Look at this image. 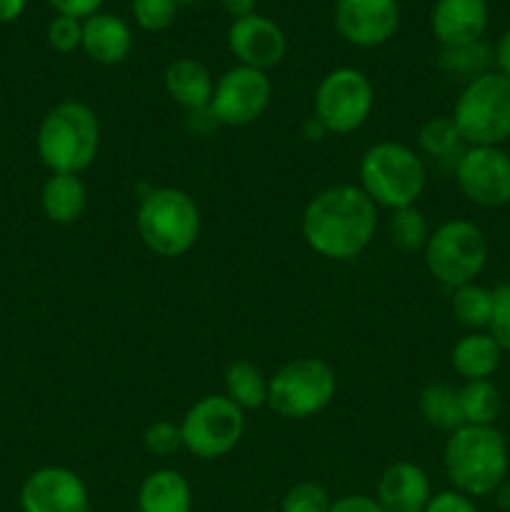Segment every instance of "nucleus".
I'll use <instances>...</instances> for the list:
<instances>
[{
	"instance_id": "nucleus-1",
	"label": "nucleus",
	"mask_w": 510,
	"mask_h": 512,
	"mask_svg": "<svg viewBox=\"0 0 510 512\" xmlns=\"http://www.w3.org/2000/svg\"><path fill=\"white\" fill-rule=\"evenodd\" d=\"M303 238L325 260H353L373 243L378 230V205L360 185L340 183L325 188L305 205Z\"/></svg>"
},
{
	"instance_id": "nucleus-2",
	"label": "nucleus",
	"mask_w": 510,
	"mask_h": 512,
	"mask_svg": "<svg viewBox=\"0 0 510 512\" xmlns=\"http://www.w3.org/2000/svg\"><path fill=\"white\" fill-rule=\"evenodd\" d=\"M508 465V443L495 425H463L445 440V475L468 498L493 495L508 478Z\"/></svg>"
},
{
	"instance_id": "nucleus-3",
	"label": "nucleus",
	"mask_w": 510,
	"mask_h": 512,
	"mask_svg": "<svg viewBox=\"0 0 510 512\" xmlns=\"http://www.w3.org/2000/svg\"><path fill=\"white\" fill-rule=\"evenodd\" d=\"M35 150L50 173L80 175L95 163L100 150V123L83 100H63L40 120Z\"/></svg>"
},
{
	"instance_id": "nucleus-4",
	"label": "nucleus",
	"mask_w": 510,
	"mask_h": 512,
	"mask_svg": "<svg viewBox=\"0 0 510 512\" xmlns=\"http://www.w3.org/2000/svg\"><path fill=\"white\" fill-rule=\"evenodd\" d=\"M360 188L378 208L400 210L418 203L425 190V163L413 148L395 140L370 145L358 165Z\"/></svg>"
},
{
	"instance_id": "nucleus-5",
	"label": "nucleus",
	"mask_w": 510,
	"mask_h": 512,
	"mask_svg": "<svg viewBox=\"0 0 510 512\" xmlns=\"http://www.w3.org/2000/svg\"><path fill=\"white\" fill-rule=\"evenodd\" d=\"M135 225L150 253L180 258L198 243L200 208L185 190L150 188L140 198Z\"/></svg>"
},
{
	"instance_id": "nucleus-6",
	"label": "nucleus",
	"mask_w": 510,
	"mask_h": 512,
	"mask_svg": "<svg viewBox=\"0 0 510 512\" xmlns=\"http://www.w3.org/2000/svg\"><path fill=\"white\" fill-rule=\"evenodd\" d=\"M450 118L465 145H503L510 138V80L498 70L468 80Z\"/></svg>"
},
{
	"instance_id": "nucleus-7",
	"label": "nucleus",
	"mask_w": 510,
	"mask_h": 512,
	"mask_svg": "<svg viewBox=\"0 0 510 512\" xmlns=\"http://www.w3.org/2000/svg\"><path fill=\"white\" fill-rule=\"evenodd\" d=\"M488 238L473 220L453 218L430 230L423 248V260L428 273L445 288L475 283L488 265Z\"/></svg>"
},
{
	"instance_id": "nucleus-8",
	"label": "nucleus",
	"mask_w": 510,
	"mask_h": 512,
	"mask_svg": "<svg viewBox=\"0 0 510 512\" xmlns=\"http://www.w3.org/2000/svg\"><path fill=\"white\" fill-rule=\"evenodd\" d=\"M338 378L323 358H295L270 378L268 408L285 420H308L335 398Z\"/></svg>"
},
{
	"instance_id": "nucleus-9",
	"label": "nucleus",
	"mask_w": 510,
	"mask_h": 512,
	"mask_svg": "<svg viewBox=\"0 0 510 512\" xmlns=\"http://www.w3.org/2000/svg\"><path fill=\"white\" fill-rule=\"evenodd\" d=\"M245 433V410L225 395H203L180 420L183 448L198 460L225 458Z\"/></svg>"
},
{
	"instance_id": "nucleus-10",
	"label": "nucleus",
	"mask_w": 510,
	"mask_h": 512,
	"mask_svg": "<svg viewBox=\"0 0 510 512\" xmlns=\"http://www.w3.org/2000/svg\"><path fill=\"white\" fill-rule=\"evenodd\" d=\"M375 105V90L358 68H335L315 90V118L328 133L348 135L368 123Z\"/></svg>"
},
{
	"instance_id": "nucleus-11",
	"label": "nucleus",
	"mask_w": 510,
	"mask_h": 512,
	"mask_svg": "<svg viewBox=\"0 0 510 512\" xmlns=\"http://www.w3.org/2000/svg\"><path fill=\"white\" fill-rule=\"evenodd\" d=\"M270 98H273V83L265 70L233 65L215 83L208 110L218 125L245 128L268 110Z\"/></svg>"
},
{
	"instance_id": "nucleus-12",
	"label": "nucleus",
	"mask_w": 510,
	"mask_h": 512,
	"mask_svg": "<svg viewBox=\"0 0 510 512\" xmlns=\"http://www.w3.org/2000/svg\"><path fill=\"white\" fill-rule=\"evenodd\" d=\"M455 183L473 205L503 208L510 203V155L500 145H468L455 160Z\"/></svg>"
},
{
	"instance_id": "nucleus-13",
	"label": "nucleus",
	"mask_w": 510,
	"mask_h": 512,
	"mask_svg": "<svg viewBox=\"0 0 510 512\" xmlns=\"http://www.w3.org/2000/svg\"><path fill=\"white\" fill-rule=\"evenodd\" d=\"M90 498L83 478L70 468L48 465L25 478L20 512H88Z\"/></svg>"
},
{
	"instance_id": "nucleus-14",
	"label": "nucleus",
	"mask_w": 510,
	"mask_h": 512,
	"mask_svg": "<svg viewBox=\"0 0 510 512\" xmlns=\"http://www.w3.org/2000/svg\"><path fill=\"white\" fill-rule=\"evenodd\" d=\"M335 28L355 48H378L388 43L400 25L398 0H338Z\"/></svg>"
},
{
	"instance_id": "nucleus-15",
	"label": "nucleus",
	"mask_w": 510,
	"mask_h": 512,
	"mask_svg": "<svg viewBox=\"0 0 510 512\" xmlns=\"http://www.w3.org/2000/svg\"><path fill=\"white\" fill-rule=\"evenodd\" d=\"M228 48L238 60V65L268 70L285 58L288 38L275 20L253 13L248 18H238L230 23Z\"/></svg>"
},
{
	"instance_id": "nucleus-16",
	"label": "nucleus",
	"mask_w": 510,
	"mask_h": 512,
	"mask_svg": "<svg viewBox=\"0 0 510 512\" xmlns=\"http://www.w3.org/2000/svg\"><path fill=\"white\" fill-rule=\"evenodd\" d=\"M488 28L485 0H435L430 10V30L443 48L478 43Z\"/></svg>"
},
{
	"instance_id": "nucleus-17",
	"label": "nucleus",
	"mask_w": 510,
	"mask_h": 512,
	"mask_svg": "<svg viewBox=\"0 0 510 512\" xmlns=\"http://www.w3.org/2000/svg\"><path fill=\"white\" fill-rule=\"evenodd\" d=\"M430 498L428 473L410 460L388 465L375 488V500L385 512H423Z\"/></svg>"
},
{
	"instance_id": "nucleus-18",
	"label": "nucleus",
	"mask_w": 510,
	"mask_h": 512,
	"mask_svg": "<svg viewBox=\"0 0 510 512\" xmlns=\"http://www.w3.org/2000/svg\"><path fill=\"white\" fill-rule=\"evenodd\" d=\"M133 48V30L113 13H95L83 20L80 50L98 65L123 63Z\"/></svg>"
},
{
	"instance_id": "nucleus-19",
	"label": "nucleus",
	"mask_w": 510,
	"mask_h": 512,
	"mask_svg": "<svg viewBox=\"0 0 510 512\" xmlns=\"http://www.w3.org/2000/svg\"><path fill=\"white\" fill-rule=\"evenodd\" d=\"M165 93L185 108L188 113L208 110L210 98H213V75L200 60L195 58H178L165 68L163 75Z\"/></svg>"
},
{
	"instance_id": "nucleus-20",
	"label": "nucleus",
	"mask_w": 510,
	"mask_h": 512,
	"mask_svg": "<svg viewBox=\"0 0 510 512\" xmlns=\"http://www.w3.org/2000/svg\"><path fill=\"white\" fill-rule=\"evenodd\" d=\"M138 512H193V488L178 470H153L138 488Z\"/></svg>"
},
{
	"instance_id": "nucleus-21",
	"label": "nucleus",
	"mask_w": 510,
	"mask_h": 512,
	"mask_svg": "<svg viewBox=\"0 0 510 512\" xmlns=\"http://www.w3.org/2000/svg\"><path fill=\"white\" fill-rule=\"evenodd\" d=\"M40 205L48 220L55 225H73L78 223L80 215L88 205V190H85L80 175L70 173H50V178L40 190Z\"/></svg>"
},
{
	"instance_id": "nucleus-22",
	"label": "nucleus",
	"mask_w": 510,
	"mask_h": 512,
	"mask_svg": "<svg viewBox=\"0 0 510 512\" xmlns=\"http://www.w3.org/2000/svg\"><path fill=\"white\" fill-rule=\"evenodd\" d=\"M500 360H503L500 345L490 338V333H480V330L463 335L450 353L453 370L465 383L468 380H490V375L500 368Z\"/></svg>"
},
{
	"instance_id": "nucleus-23",
	"label": "nucleus",
	"mask_w": 510,
	"mask_h": 512,
	"mask_svg": "<svg viewBox=\"0 0 510 512\" xmlns=\"http://www.w3.org/2000/svg\"><path fill=\"white\" fill-rule=\"evenodd\" d=\"M225 398L233 400L240 410H258L268 405L270 378L250 360H233L223 375Z\"/></svg>"
},
{
	"instance_id": "nucleus-24",
	"label": "nucleus",
	"mask_w": 510,
	"mask_h": 512,
	"mask_svg": "<svg viewBox=\"0 0 510 512\" xmlns=\"http://www.w3.org/2000/svg\"><path fill=\"white\" fill-rule=\"evenodd\" d=\"M420 415L430 428L440 430V433H455L463 428V410H460L458 388L448 383H430L425 385L423 393L418 398Z\"/></svg>"
},
{
	"instance_id": "nucleus-25",
	"label": "nucleus",
	"mask_w": 510,
	"mask_h": 512,
	"mask_svg": "<svg viewBox=\"0 0 510 512\" xmlns=\"http://www.w3.org/2000/svg\"><path fill=\"white\" fill-rule=\"evenodd\" d=\"M458 398L465 425H495L503 413L500 390L490 380H468L463 388H458Z\"/></svg>"
},
{
	"instance_id": "nucleus-26",
	"label": "nucleus",
	"mask_w": 510,
	"mask_h": 512,
	"mask_svg": "<svg viewBox=\"0 0 510 512\" xmlns=\"http://www.w3.org/2000/svg\"><path fill=\"white\" fill-rule=\"evenodd\" d=\"M418 145L428 158L453 160V165L465 150L463 138L450 115H435V118L425 120L418 130Z\"/></svg>"
},
{
	"instance_id": "nucleus-27",
	"label": "nucleus",
	"mask_w": 510,
	"mask_h": 512,
	"mask_svg": "<svg viewBox=\"0 0 510 512\" xmlns=\"http://www.w3.org/2000/svg\"><path fill=\"white\" fill-rule=\"evenodd\" d=\"M453 315L463 328L480 330L488 328L490 315H493V290L483 288L478 283L460 285L453 290Z\"/></svg>"
},
{
	"instance_id": "nucleus-28",
	"label": "nucleus",
	"mask_w": 510,
	"mask_h": 512,
	"mask_svg": "<svg viewBox=\"0 0 510 512\" xmlns=\"http://www.w3.org/2000/svg\"><path fill=\"white\" fill-rule=\"evenodd\" d=\"M388 238L403 253H418L430 238V228L425 215L415 205L393 210L388 218Z\"/></svg>"
},
{
	"instance_id": "nucleus-29",
	"label": "nucleus",
	"mask_w": 510,
	"mask_h": 512,
	"mask_svg": "<svg viewBox=\"0 0 510 512\" xmlns=\"http://www.w3.org/2000/svg\"><path fill=\"white\" fill-rule=\"evenodd\" d=\"M490 55L488 45H483V40L470 45H460V48H443V55H440V65L448 70L450 75H458V78H465V83L478 75L488 73Z\"/></svg>"
},
{
	"instance_id": "nucleus-30",
	"label": "nucleus",
	"mask_w": 510,
	"mask_h": 512,
	"mask_svg": "<svg viewBox=\"0 0 510 512\" xmlns=\"http://www.w3.org/2000/svg\"><path fill=\"white\" fill-rule=\"evenodd\" d=\"M333 505L328 490L313 480H303L288 488L280 500V512H328Z\"/></svg>"
},
{
	"instance_id": "nucleus-31",
	"label": "nucleus",
	"mask_w": 510,
	"mask_h": 512,
	"mask_svg": "<svg viewBox=\"0 0 510 512\" xmlns=\"http://www.w3.org/2000/svg\"><path fill=\"white\" fill-rule=\"evenodd\" d=\"M135 23L148 33H160L170 28L178 15V3L175 0H133L130 3Z\"/></svg>"
},
{
	"instance_id": "nucleus-32",
	"label": "nucleus",
	"mask_w": 510,
	"mask_h": 512,
	"mask_svg": "<svg viewBox=\"0 0 510 512\" xmlns=\"http://www.w3.org/2000/svg\"><path fill=\"white\" fill-rule=\"evenodd\" d=\"M143 445L150 455L170 458V455H175L183 448L180 423H173V420H155V423L148 425V430H145Z\"/></svg>"
},
{
	"instance_id": "nucleus-33",
	"label": "nucleus",
	"mask_w": 510,
	"mask_h": 512,
	"mask_svg": "<svg viewBox=\"0 0 510 512\" xmlns=\"http://www.w3.org/2000/svg\"><path fill=\"white\" fill-rule=\"evenodd\" d=\"M488 333L503 353H510V283L493 290V315H490Z\"/></svg>"
},
{
	"instance_id": "nucleus-34",
	"label": "nucleus",
	"mask_w": 510,
	"mask_h": 512,
	"mask_svg": "<svg viewBox=\"0 0 510 512\" xmlns=\"http://www.w3.org/2000/svg\"><path fill=\"white\" fill-rule=\"evenodd\" d=\"M83 43V20L55 15L48 23V45L58 53H73Z\"/></svg>"
},
{
	"instance_id": "nucleus-35",
	"label": "nucleus",
	"mask_w": 510,
	"mask_h": 512,
	"mask_svg": "<svg viewBox=\"0 0 510 512\" xmlns=\"http://www.w3.org/2000/svg\"><path fill=\"white\" fill-rule=\"evenodd\" d=\"M423 512H480L475 508L473 498L458 493V490H443V493L433 495L430 503L425 505Z\"/></svg>"
},
{
	"instance_id": "nucleus-36",
	"label": "nucleus",
	"mask_w": 510,
	"mask_h": 512,
	"mask_svg": "<svg viewBox=\"0 0 510 512\" xmlns=\"http://www.w3.org/2000/svg\"><path fill=\"white\" fill-rule=\"evenodd\" d=\"M48 5L58 15H68V18L85 20V18H90V15L100 13V5H103V0H48Z\"/></svg>"
},
{
	"instance_id": "nucleus-37",
	"label": "nucleus",
	"mask_w": 510,
	"mask_h": 512,
	"mask_svg": "<svg viewBox=\"0 0 510 512\" xmlns=\"http://www.w3.org/2000/svg\"><path fill=\"white\" fill-rule=\"evenodd\" d=\"M328 512H385L378 505V500L370 495H343V498L333 500Z\"/></svg>"
},
{
	"instance_id": "nucleus-38",
	"label": "nucleus",
	"mask_w": 510,
	"mask_h": 512,
	"mask_svg": "<svg viewBox=\"0 0 510 512\" xmlns=\"http://www.w3.org/2000/svg\"><path fill=\"white\" fill-rule=\"evenodd\" d=\"M495 65H498V73L510 80V28L500 35L498 45H495Z\"/></svg>"
},
{
	"instance_id": "nucleus-39",
	"label": "nucleus",
	"mask_w": 510,
	"mask_h": 512,
	"mask_svg": "<svg viewBox=\"0 0 510 512\" xmlns=\"http://www.w3.org/2000/svg\"><path fill=\"white\" fill-rule=\"evenodd\" d=\"M220 5H223V10L230 15V18L238 20V18H248V15H253L258 0H220Z\"/></svg>"
},
{
	"instance_id": "nucleus-40",
	"label": "nucleus",
	"mask_w": 510,
	"mask_h": 512,
	"mask_svg": "<svg viewBox=\"0 0 510 512\" xmlns=\"http://www.w3.org/2000/svg\"><path fill=\"white\" fill-rule=\"evenodd\" d=\"M28 0H0V23H13L23 15Z\"/></svg>"
},
{
	"instance_id": "nucleus-41",
	"label": "nucleus",
	"mask_w": 510,
	"mask_h": 512,
	"mask_svg": "<svg viewBox=\"0 0 510 512\" xmlns=\"http://www.w3.org/2000/svg\"><path fill=\"white\" fill-rule=\"evenodd\" d=\"M493 495H495V503H498L503 510L510 512V483L508 480H505V483L500 485Z\"/></svg>"
},
{
	"instance_id": "nucleus-42",
	"label": "nucleus",
	"mask_w": 510,
	"mask_h": 512,
	"mask_svg": "<svg viewBox=\"0 0 510 512\" xmlns=\"http://www.w3.org/2000/svg\"><path fill=\"white\" fill-rule=\"evenodd\" d=\"M175 3H178L180 8V5H193V3H200V0H175Z\"/></svg>"
},
{
	"instance_id": "nucleus-43",
	"label": "nucleus",
	"mask_w": 510,
	"mask_h": 512,
	"mask_svg": "<svg viewBox=\"0 0 510 512\" xmlns=\"http://www.w3.org/2000/svg\"><path fill=\"white\" fill-rule=\"evenodd\" d=\"M88 512H95V510H88Z\"/></svg>"
}]
</instances>
